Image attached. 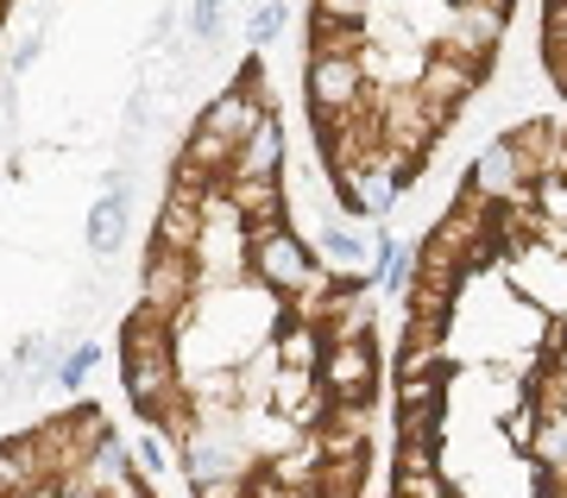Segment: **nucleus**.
<instances>
[{"label":"nucleus","instance_id":"nucleus-8","mask_svg":"<svg viewBox=\"0 0 567 498\" xmlns=\"http://www.w3.org/2000/svg\"><path fill=\"white\" fill-rule=\"evenodd\" d=\"M466 190H473V196L486 202V209H505L511 196H524V190H529L524 159H517V152H511L505 140H492L486 152L473 159V177H466Z\"/></svg>","mask_w":567,"mask_h":498},{"label":"nucleus","instance_id":"nucleus-28","mask_svg":"<svg viewBox=\"0 0 567 498\" xmlns=\"http://www.w3.org/2000/svg\"><path fill=\"white\" fill-rule=\"evenodd\" d=\"M196 498H246L240 479H208V486H196Z\"/></svg>","mask_w":567,"mask_h":498},{"label":"nucleus","instance_id":"nucleus-18","mask_svg":"<svg viewBox=\"0 0 567 498\" xmlns=\"http://www.w3.org/2000/svg\"><path fill=\"white\" fill-rule=\"evenodd\" d=\"M398 373H404V379H442L447 373L442 341H404V347H398Z\"/></svg>","mask_w":567,"mask_h":498},{"label":"nucleus","instance_id":"nucleus-2","mask_svg":"<svg viewBox=\"0 0 567 498\" xmlns=\"http://www.w3.org/2000/svg\"><path fill=\"white\" fill-rule=\"evenodd\" d=\"M505 20H511V7H447L442 32H435V51H442V58L473 63V70H486L492 51H498Z\"/></svg>","mask_w":567,"mask_h":498},{"label":"nucleus","instance_id":"nucleus-20","mask_svg":"<svg viewBox=\"0 0 567 498\" xmlns=\"http://www.w3.org/2000/svg\"><path fill=\"white\" fill-rule=\"evenodd\" d=\"M322 253H328V265H353V272H360L372 246H365V240L353 234V227H341V221H328V227H322Z\"/></svg>","mask_w":567,"mask_h":498},{"label":"nucleus","instance_id":"nucleus-16","mask_svg":"<svg viewBox=\"0 0 567 498\" xmlns=\"http://www.w3.org/2000/svg\"><path fill=\"white\" fill-rule=\"evenodd\" d=\"M271 354H278V373L316 379V366H322V335H309V328H290V322H284V341L271 347Z\"/></svg>","mask_w":567,"mask_h":498},{"label":"nucleus","instance_id":"nucleus-23","mask_svg":"<svg viewBox=\"0 0 567 498\" xmlns=\"http://www.w3.org/2000/svg\"><path fill=\"white\" fill-rule=\"evenodd\" d=\"M435 441H404L398 448V479H410V474H435Z\"/></svg>","mask_w":567,"mask_h":498},{"label":"nucleus","instance_id":"nucleus-17","mask_svg":"<svg viewBox=\"0 0 567 498\" xmlns=\"http://www.w3.org/2000/svg\"><path fill=\"white\" fill-rule=\"evenodd\" d=\"M529 460L543 474H567V417H536V429H529Z\"/></svg>","mask_w":567,"mask_h":498},{"label":"nucleus","instance_id":"nucleus-19","mask_svg":"<svg viewBox=\"0 0 567 498\" xmlns=\"http://www.w3.org/2000/svg\"><path fill=\"white\" fill-rule=\"evenodd\" d=\"M543 26H548L543 32V70L567 89V7H548Z\"/></svg>","mask_w":567,"mask_h":498},{"label":"nucleus","instance_id":"nucleus-22","mask_svg":"<svg viewBox=\"0 0 567 498\" xmlns=\"http://www.w3.org/2000/svg\"><path fill=\"white\" fill-rule=\"evenodd\" d=\"M398 410H442V379H404L398 385Z\"/></svg>","mask_w":567,"mask_h":498},{"label":"nucleus","instance_id":"nucleus-14","mask_svg":"<svg viewBox=\"0 0 567 498\" xmlns=\"http://www.w3.org/2000/svg\"><path fill=\"white\" fill-rule=\"evenodd\" d=\"M44 474V460H39V441H32V429L25 436H7L0 441V498H25Z\"/></svg>","mask_w":567,"mask_h":498},{"label":"nucleus","instance_id":"nucleus-6","mask_svg":"<svg viewBox=\"0 0 567 498\" xmlns=\"http://www.w3.org/2000/svg\"><path fill=\"white\" fill-rule=\"evenodd\" d=\"M309 114H372L365 108V77L353 58H309Z\"/></svg>","mask_w":567,"mask_h":498},{"label":"nucleus","instance_id":"nucleus-7","mask_svg":"<svg viewBox=\"0 0 567 498\" xmlns=\"http://www.w3.org/2000/svg\"><path fill=\"white\" fill-rule=\"evenodd\" d=\"M189 297H196V265L177 260V253H145V278H140L145 309H158V316L171 322Z\"/></svg>","mask_w":567,"mask_h":498},{"label":"nucleus","instance_id":"nucleus-27","mask_svg":"<svg viewBox=\"0 0 567 498\" xmlns=\"http://www.w3.org/2000/svg\"><path fill=\"white\" fill-rule=\"evenodd\" d=\"M140 467L145 474H164V448L152 436H140V448H133V474H140Z\"/></svg>","mask_w":567,"mask_h":498},{"label":"nucleus","instance_id":"nucleus-26","mask_svg":"<svg viewBox=\"0 0 567 498\" xmlns=\"http://www.w3.org/2000/svg\"><path fill=\"white\" fill-rule=\"evenodd\" d=\"M39 58H44V39H39V32H25V39L13 44V58H7V70H13V77H25V70H32Z\"/></svg>","mask_w":567,"mask_h":498},{"label":"nucleus","instance_id":"nucleus-5","mask_svg":"<svg viewBox=\"0 0 567 498\" xmlns=\"http://www.w3.org/2000/svg\"><path fill=\"white\" fill-rule=\"evenodd\" d=\"M177 474L189 479V486H208V479H246L252 474V448L234 441V436L203 429V436H189L177 448Z\"/></svg>","mask_w":567,"mask_h":498},{"label":"nucleus","instance_id":"nucleus-30","mask_svg":"<svg viewBox=\"0 0 567 498\" xmlns=\"http://www.w3.org/2000/svg\"><path fill=\"white\" fill-rule=\"evenodd\" d=\"M0 26H7V7H0Z\"/></svg>","mask_w":567,"mask_h":498},{"label":"nucleus","instance_id":"nucleus-24","mask_svg":"<svg viewBox=\"0 0 567 498\" xmlns=\"http://www.w3.org/2000/svg\"><path fill=\"white\" fill-rule=\"evenodd\" d=\"M183 26H189V39H196V44H215V39H221V7H189Z\"/></svg>","mask_w":567,"mask_h":498},{"label":"nucleus","instance_id":"nucleus-9","mask_svg":"<svg viewBox=\"0 0 567 498\" xmlns=\"http://www.w3.org/2000/svg\"><path fill=\"white\" fill-rule=\"evenodd\" d=\"M265 177H284V126L278 114H265L227 159V183H265Z\"/></svg>","mask_w":567,"mask_h":498},{"label":"nucleus","instance_id":"nucleus-10","mask_svg":"<svg viewBox=\"0 0 567 498\" xmlns=\"http://www.w3.org/2000/svg\"><path fill=\"white\" fill-rule=\"evenodd\" d=\"M121 379H126V398H133V410H152V404H164L171 392H183V366L177 354H121Z\"/></svg>","mask_w":567,"mask_h":498},{"label":"nucleus","instance_id":"nucleus-3","mask_svg":"<svg viewBox=\"0 0 567 498\" xmlns=\"http://www.w3.org/2000/svg\"><path fill=\"white\" fill-rule=\"evenodd\" d=\"M316 385H322L334 404H372V392H379V347H372V341H341V347H322Z\"/></svg>","mask_w":567,"mask_h":498},{"label":"nucleus","instance_id":"nucleus-21","mask_svg":"<svg viewBox=\"0 0 567 498\" xmlns=\"http://www.w3.org/2000/svg\"><path fill=\"white\" fill-rule=\"evenodd\" d=\"M89 373H95V341H76V347L58 359V385H63V392H76Z\"/></svg>","mask_w":567,"mask_h":498},{"label":"nucleus","instance_id":"nucleus-15","mask_svg":"<svg viewBox=\"0 0 567 498\" xmlns=\"http://www.w3.org/2000/svg\"><path fill=\"white\" fill-rule=\"evenodd\" d=\"M89 246L102 253V260H114L126 246V196H107L89 209Z\"/></svg>","mask_w":567,"mask_h":498},{"label":"nucleus","instance_id":"nucleus-25","mask_svg":"<svg viewBox=\"0 0 567 498\" xmlns=\"http://www.w3.org/2000/svg\"><path fill=\"white\" fill-rule=\"evenodd\" d=\"M284 26H290V7H259V13H252V39L271 44V39L284 32Z\"/></svg>","mask_w":567,"mask_h":498},{"label":"nucleus","instance_id":"nucleus-1","mask_svg":"<svg viewBox=\"0 0 567 498\" xmlns=\"http://www.w3.org/2000/svg\"><path fill=\"white\" fill-rule=\"evenodd\" d=\"M309 265H316V253H309L290 227H278V234H246V272H252L271 297H290V291L309 278Z\"/></svg>","mask_w":567,"mask_h":498},{"label":"nucleus","instance_id":"nucleus-13","mask_svg":"<svg viewBox=\"0 0 567 498\" xmlns=\"http://www.w3.org/2000/svg\"><path fill=\"white\" fill-rule=\"evenodd\" d=\"M203 202L189 196H171L164 190V209H158V234H152V253H177V260H189L196 253V234H203V215H196Z\"/></svg>","mask_w":567,"mask_h":498},{"label":"nucleus","instance_id":"nucleus-29","mask_svg":"<svg viewBox=\"0 0 567 498\" xmlns=\"http://www.w3.org/2000/svg\"><path fill=\"white\" fill-rule=\"evenodd\" d=\"M107 498H158V492H152V486H145L140 474H133V479H126V486H114V492H107Z\"/></svg>","mask_w":567,"mask_h":498},{"label":"nucleus","instance_id":"nucleus-11","mask_svg":"<svg viewBox=\"0 0 567 498\" xmlns=\"http://www.w3.org/2000/svg\"><path fill=\"white\" fill-rule=\"evenodd\" d=\"M265 114H271V108H259V101L246 95L240 82H234V89H221V95H215V101L203 108V120H196V133H208V140H221V145H240V140L252 133V126H259Z\"/></svg>","mask_w":567,"mask_h":498},{"label":"nucleus","instance_id":"nucleus-4","mask_svg":"<svg viewBox=\"0 0 567 498\" xmlns=\"http://www.w3.org/2000/svg\"><path fill=\"white\" fill-rule=\"evenodd\" d=\"M480 77H486V70H473V63H461V58L429 51V58H423V77L410 82V95L423 101V114L435 120V126H447V114H454V108H461V101L480 89Z\"/></svg>","mask_w":567,"mask_h":498},{"label":"nucleus","instance_id":"nucleus-12","mask_svg":"<svg viewBox=\"0 0 567 498\" xmlns=\"http://www.w3.org/2000/svg\"><path fill=\"white\" fill-rule=\"evenodd\" d=\"M126 479H133V448H126L121 436H107V441H95V448L82 455L76 479H70V492H82V498H107L114 486H126Z\"/></svg>","mask_w":567,"mask_h":498}]
</instances>
